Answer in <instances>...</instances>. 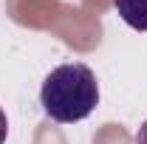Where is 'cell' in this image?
<instances>
[{
	"label": "cell",
	"mask_w": 147,
	"mask_h": 144,
	"mask_svg": "<svg viewBox=\"0 0 147 144\" xmlns=\"http://www.w3.org/2000/svg\"><path fill=\"white\" fill-rule=\"evenodd\" d=\"M40 105L45 116L59 124L82 122L99 105V82L93 71L82 62L57 65L40 88Z\"/></svg>",
	"instance_id": "obj_1"
},
{
	"label": "cell",
	"mask_w": 147,
	"mask_h": 144,
	"mask_svg": "<svg viewBox=\"0 0 147 144\" xmlns=\"http://www.w3.org/2000/svg\"><path fill=\"white\" fill-rule=\"evenodd\" d=\"M119 17L136 31H147V0H113Z\"/></svg>",
	"instance_id": "obj_2"
},
{
	"label": "cell",
	"mask_w": 147,
	"mask_h": 144,
	"mask_svg": "<svg viewBox=\"0 0 147 144\" xmlns=\"http://www.w3.org/2000/svg\"><path fill=\"white\" fill-rule=\"evenodd\" d=\"M6 136H9V119H6V113L0 108V144L6 141Z\"/></svg>",
	"instance_id": "obj_3"
},
{
	"label": "cell",
	"mask_w": 147,
	"mask_h": 144,
	"mask_svg": "<svg viewBox=\"0 0 147 144\" xmlns=\"http://www.w3.org/2000/svg\"><path fill=\"white\" fill-rule=\"evenodd\" d=\"M136 144H147V122H142V127L136 130Z\"/></svg>",
	"instance_id": "obj_4"
}]
</instances>
